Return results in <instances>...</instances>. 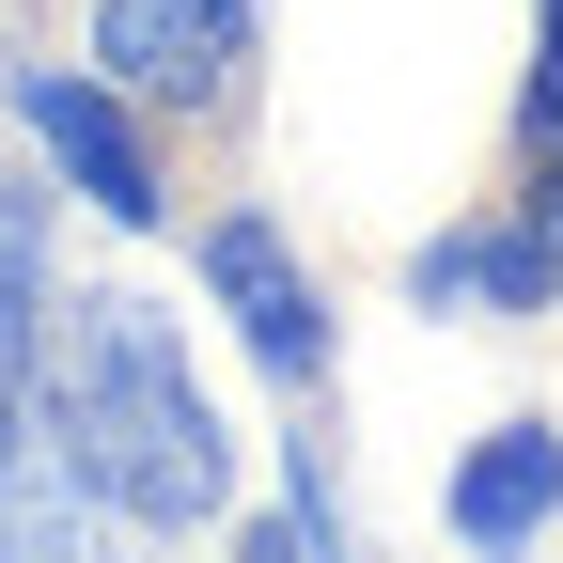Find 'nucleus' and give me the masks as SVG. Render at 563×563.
<instances>
[{"mask_svg":"<svg viewBox=\"0 0 563 563\" xmlns=\"http://www.w3.org/2000/svg\"><path fill=\"white\" fill-rule=\"evenodd\" d=\"M63 454H79V485H95L110 517H141V532L220 517V485H235V439L203 422L173 329L141 313V298L79 313V344H63Z\"/></svg>","mask_w":563,"mask_h":563,"instance_id":"f257e3e1","label":"nucleus"},{"mask_svg":"<svg viewBox=\"0 0 563 563\" xmlns=\"http://www.w3.org/2000/svg\"><path fill=\"white\" fill-rule=\"evenodd\" d=\"M95 47L125 95H220L251 63V0H95Z\"/></svg>","mask_w":563,"mask_h":563,"instance_id":"f03ea898","label":"nucleus"},{"mask_svg":"<svg viewBox=\"0 0 563 563\" xmlns=\"http://www.w3.org/2000/svg\"><path fill=\"white\" fill-rule=\"evenodd\" d=\"M203 282H220V313H235V344H251L266 376H313L329 361V313H313L298 251H282L266 220H220V235H203Z\"/></svg>","mask_w":563,"mask_h":563,"instance_id":"7ed1b4c3","label":"nucleus"},{"mask_svg":"<svg viewBox=\"0 0 563 563\" xmlns=\"http://www.w3.org/2000/svg\"><path fill=\"white\" fill-rule=\"evenodd\" d=\"M16 125L63 157V188L110 203V220H157V157H141V125H125L95 79H16Z\"/></svg>","mask_w":563,"mask_h":563,"instance_id":"20e7f679","label":"nucleus"},{"mask_svg":"<svg viewBox=\"0 0 563 563\" xmlns=\"http://www.w3.org/2000/svg\"><path fill=\"white\" fill-rule=\"evenodd\" d=\"M548 501H563V439H548V422H517V439H485V454L454 470V532H470V548L548 532Z\"/></svg>","mask_w":563,"mask_h":563,"instance_id":"39448f33","label":"nucleus"},{"mask_svg":"<svg viewBox=\"0 0 563 563\" xmlns=\"http://www.w3.org/2000/svg\"><path fill=\"white\" fill-rule=\"evenodd\" d=\"M532 125L563 141V0H548V63H532Z\"/></svg>","mask_w":563,"mask_h":563,"instance_id":"423d86ee","label":"nucleus"}]
</instances>
